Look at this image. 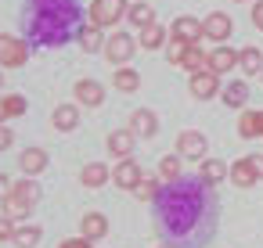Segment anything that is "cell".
Returning a JSON list of instances; mask_svg holds the SVG:
<instances>
[{
  "instance_id": "cell-1",
  "label": "cell",
  "mask_w": 263,
  "mask_h": 248,
  "mask_svg": "<svg viewBox=\"0 0 263 248\" xmlns=\"http://www.w3.org/2000/svg\"><path fill=\"white\" fill-rule=\"evenodd\" d=\"M152 205L166 248H202L216 230V198L202 176H180L166 183Z\"/></svg>"
},
{
  "instance_id": "cell-2",
  "label": "cell",
  "mask_w": 263,
  "mask_h": 248,
  "mask_svg": "<svg viewBox=\"0 0 263 248\" xmlns=\"http://www.w3.org/2000/svg\"><path fill=\"white\" fill-rule=\"evenodd\" d=\"M22 22L33 47H65L83 29V8L80 0H29Z\"/></svg>"
},
{
  "instance_id": "cell-3",
  "label": "cell",
  "mask_w": 263,
  "mask_h": 248,
  "mask_svg": "<svg viewBox=\"0 0 263 248\" xmlns=\"http://www.w3.org/2000/svg\"><path fill=\"white\" fill-rule=\"evenodd\" d=\"M36 201H40V183L33 176H22L18 183H11V194L4 201V216L8 219H26L36 209Z\"/></svg>"
},
{
  "instance_id": "cell-4",
  "label": "cell",
  "mask_w": 263,
  "mask_h": 248,
  "mask_svg": "<svg viewBox=\"0 0 263 248\" xmlns=\"http://www.w3.org/2000/svg\"><path fill=\"white\" fill-rule=\"evenodd\" d=\"M126 11H130L126 0H94V4H90V26H98V29H112L116 22L126 18Z\"/></svg>"
},
{
  "instance_id": "cell-5",
  "label": "cell",
  "mask_w": 263,
  "mask_h": 248,
  "mask_svg": "<svg viewBox=\"0 0 263 248\" xmlns=\"http://www.w3.org/2000/svg\"><path fill=\"white\" fill-rule=\"evenodd\" d=\"M26 61H29V44L18 40V36L0 33V65L4 69H22Z\"/></svg>"
},
{
  "instance_id": "cell-6",
  "label": "cell",
  "mask_w": 263,
  "mask_h": 248,
  "mask_svg": "<svg viewBox=\"0 0 263 248\" xmlns=\"http://www.w3.org/2000/svg\"><path fill=\"white\" fill-rule=\"evenodd\" d=\"M134 51H137V40H134L130 33H112V36L105 40V58H108L112 65H126V61L134 58Z\"/></svg>"
},
{
  "instance_id": "cell-7",
  "label": "cell",
  "mask_w": 263,
  "mask_h": 248,
  "mask_svg": "<svg viewBox=\"0 0 263 248\" xmlns=\"http://www.w3.org/2000/svg\"><path fill=\"white\" fill-rule=\"evenodd\" d=\"M187 90H191V97H195V101H213V97H216L223 87H220V76H216V72L202 69V72H191Z\"/></svg>"
},
{
  "instance_id": "cell-8",
  "label": "cell",
  "mask_w": 263,
  "mask_h": 248,
  "mask_svg": "<svg viewBox=\"0 0 263 248\" xmlns=\"http://www.w3.org/2000/svg\"><path fill=\"white\" fill-rule=\"evenodd\" d=\"M205 148H209V140H205V133H198V130H184V133L177 137V155H180V158L202 162V158H205Z\"/></svg>"
},
{
  "instance_id": "cell-9",
  "label": "cell",
  "mask_w": 263,
  "mask_h": 248,
  "mask_svg": "<svg viewBox=\"0 0 263 248\" xmlns=\"http://www.w3.org/2000/svg\"><path fill=\"white\" fill-rule=\"evenodd\" d=\"M202 33H205V40H213V44H227V36L234 33V22H231V15L213 11V15H205Z\"/></svg>"
},
{
  "instance_id": "cell-10",
  "label": "cell",
  "mask_w": 263,
  "mask_h": 248,
  "mask_svg": "<svg viewBox=\"0 0 263 248\" xmlns=\"http://www.w3.org/2000/svg\"><path fill=\"white\" fill-rule=\"evenodd\" d=\"M259 180H263V176H259V169H256L252 155H245V158H238V162L231 166V183H234V187L249 191V187H256Z\"/></svg>"
},
{
  "instance_id": "cell-11",
  "label": "cell",
  "mask_w": 263,
  "mask_h": 248,
  "mask_svg": "<svg viewBox=\"0 0 263 248\" xmlns=\"http://www.w3.org/2000/svg\"><path fill=\"white\" fill-rule=\"evenodd\" d=\"M170 36H173V40H184V44H198L205 33H202V22H198V18H191V15H180V18L170 26Z\"/></svg>"
},
{
  "instance_id": "cell-12",
  "label": "cell",
  "mask_w": 263,
  "mask_h": 248,
  "mask_svg": "<svg viewBox=\"0 0 263 248\" xmlns=\"http://www.w3.org/2000/svg\"><path fill=\"white\" fill-rule=\"evenodd\" d=\"M112 180H116L123 191H134V187L144 180V173H141V166H137L134 158H119V166L112 169Z\"/></svg>"
},
{
  "instance_id": "cell-13",
  "label": "cell",
  "mask_w": 263,
  "mask_h": 248,
  "mask_svg": "<svg viewBox=\"0 0 263 248\" xmlns=\"http://www.w3.org/2000/svg\"><path fill=\"white\" fill-rule=\"evenodd\" d=\"M234 65H238V51H234V47H223V44H220V47H213V51H209V72L227 76Z\"/></svg>"
},
{
  "instance_id": "cell-14",
  "label": "cell",
  "mask_w": 263,
  "mask_h": 248,
  "mask_svg": "<svg viewBox=\"0 0 263 248\" xmlns=\"http://www.w3.org/2000/svg\"><path fill=\"white\" fill-rule=\"evenodd\" d=\"M76 101H80L83 108H98V105L105 101V87H101L98 79H80V83H76Z\"/></svg>"
},
{
  "instance_id": "cell-15",
  "label": "cell",
  "mask_w": 263,
  "mask_h": 248,
  "mask_svg": "<svg viewBox=\"0 0 263 248\" xmlns=\"http://www.w3.org/2000/svg\"><path fill=\"white\" fill-rule=\"evenodd\" d=\"M134 144H137V133L134 130H112L108 133V151L116 155V158H130V151H134Z\"/></svg>"
},
{
  "instance_id": "cell-16",
  "label": "cell",
  "mask_w": 263,
  "mask_h": 248,
  "mask_svg": "<svg viewBox=\"0 0 263 248\" xmlns=\"http://www.w3.org/2000/svg\"><path fill=\"white\" fill-rule=\"evenodd\" d=\"M130 130H134L137 137H155V133H159V119H155V112H148V108L130 112Z\"/></svg>"
},
{
  "instance_id": "cell-17",
  "label": "cell",
  "mask_w": 263,
  "mask_h": 248,
  "mask_svg": "<svg viewBox=\"0 0 263 248\" xmlns=\"http://www.w3.org/2000/svg\"><path fill=\"white\" fill-rule=\"evenodd\" d=\"M108 234V219L101 216V212H87L83 219H80V237H87V241H101Z\"/></svg>"
},
{
  "instance_id": "cell-18",
  "label": "cell",
  "mask_w": 263,
  "mask_h": 248,
  "mask_svg": "<svg viewBox=\"0 0 263 248\" xmlns=\"http://www.w3.org/2000/svg\"><path fill=\"white\" fill-rule=\"evenodd\" d=\"M18 166H22L26 176H36V173L47 169V151H44V148H26V151L18 155Z\"/></svg>"
},
{
  "instance_id": "cell-19",
  "label": "cell",
  "mask_w": 263,
  "mask_h": 248,
  "mask_svg": "<svg viewBox=\"0 0 263 248\" xmlns=\"http://www.w3.org/2000/svg\"><path fill=\"white\" fill-rule=\"evenodd\" d=\"M198 176H202L209 187H216L220 180H227V176H231V166H227V162H220V158H202Z\"/></svg>"
},
{
  "instance_id": "cell-20",
  "label": "cell",
  "mask_w": 263,
  "mask_h": 248,
  "mask_svg": "<svg viewBox=\"0 0 263 248\" xmlns=\"http://www.w3.org/2000/svg\"><path fill=\"white\" fill-rule=\"evenodd\" d=\"M238 137H241V140L263 137V112H241V115H238Z\"/></svg>"
},
{
  "instance_id": "cell-21",
  "label": "cell",
  "mask_w": 263,
  "mask_h": 248,
  "mask_svg": "<svg viewBox=\"0 0 263 248\" xmlns=\"http://www.w3.org/2000/svg\"><path fill=\"white\" fill-rule=\"evenodd\" d=\"M220 97H223L227 108H245V101H249V83H245V79H231V83L220 90Z\"/></svg>"
},
{
  "instance_id": "cell-22",
  "label": "cell",
  "mask_w": 263,
  "mask_h": 248,
  "mask_svg": "<svg viewBox=\"0 0 263 248\" xmlns=\"http://www.w3.org/2000/svg\"><path fill=\"white\" fill-rule=\"evenodd\" d=\"M126 22L134 29H148V26H155V8L144 4V0H137V4H130V11H126Z\"/></svg>"
},
{
  "instance_id": "cell-23",
  "label": "cell",
  "mask_w": 263,
  "mask_h": 248,
  "mask_svg": "<svg viewBox=\"0 0 263 248\" xmlns=\"http://www.w3.org/2000/svg\"><path fill=\"white\" fill-rule=\"evenodd\" d=\"M51 122H54V130L69 133V130H76V126H80V108H76V105H58V108H54V115H51Z\"/></svg>"
},
{
  "instance_id": "cell-24",
  "label": "cell",
  "mask_w": 263,
  "mask_h": 248,
  "mask_svg": "<svg viewBox=\"0 0 263 248\" xmlns=\"http://www.w3.org/2000/svg\"><path fill=\"white\" fill-rule=\"evenodd\" d=\"M108 176H112V169H108L105 162H87V166H83V173H80L83 187H105V183H108Z\"/></svg>"
},
{
  "instance_id": "cell-25",
  "label": "cell",
  "mask_w": 263,
  "mask_h": 248,
  "mask_svg": "<svg viewBox=\"0 0 263 248\" xmlns=\"http://www.w3.org/2000/svg\"><path fill=\"white\" fill-rule=\"evenodd\" d=\"M238 65H241L245 76H259L263 72V51L259 47H241L238 51Z\"/></svg>"
},
{
  "instance_id": "cell-26",
  "label": "cell",
  "mask_w": 263,
  "mask_h": 248,
  "mask_svg": "<svg viewBox=\"0 0 263 248\" xmlns=\"http://www.w3.org/2000/svg\"><path fill=\"white\" fill-rule=\"evenodd\" d=\"M166 40H170V29H162L159 22L148 26V29H141V47H144V51H159Z\"/></svg>"
},
{
  "instance_id": "cell-27",
  "label": "cell",
  "mask_w": 263,
  "mask_h": 248,
  "mask_svg": "<svg viewBox=\"0 0 263 248\" xmlns=\"http://www.w3.org/2000/svg\"><path fill=\"white\" fill-rule=\"evenodd\" d=\"M80 44H83V51H87V54L105 51V36H101V29H98V26H83V29H80Z\"/></svg>"
},
{
  "instance_id": "cell-28",
  "label": "cell",
  "mask_w": 263,
  "mask_h": 248,
  "mask_svg": "<svg viewBox=\"0 0 263 248\" xmlns=\"http://www.w3.org/2000/svg\"><path fill=\"white\" fill-rule=\"evenodd\" d=\"M180 69H187V72H202V69H209V54H205L198 44H191L187 54H184V61H180Z\"/></svg>"
},
{
  "instance_id": "cell-29",
  "label": "cell",
  "mask_w": 263,
  "mask_h": 248,
  "mask_svg": "<svg viewBox=\"0 0 263 248\" xmlns=\"http://www.w3.org/2000/svg\"><path fill=\"white\" fill-rule=\"evenodd\" d=\"M112 87H116V90H123V94H134V90L141 87V76H137L134 69H126V65H119V72L112 76Z\"/></svg>"
},
{
  "instance_id": "cell-30",
  "label": "cell",
  "mask_w": 263,
  "mask_h": 248,
  "mask_svg": "<svg viewBox=\"0 0 263 248\" xmlns=\"http://www.w3.org/2000/svg\"><path fill=\"white\" fill-rule=\"evenodd\" d=\"M40 237H44V230L40 226H15V248H36L40 244Z\"/></svg>"
},
{
  "instance_id": "cell-31",
  "label": "cell",
  "mask_w": 263,
  "mask_h": 248,
  "mask_svg": "<svg viewBox=\"0 0 263 248\" xmlns=\"http://www.w3.org/2000/svg\"><path fill=\"white\" fill-rule=\"evenodd\" d=\"M159 176H162L166 183L180 180V155H162V162H159Z\"/></svg>"
},
{
  "instance_id": "cell-32",
  "label": "cell",
  "mask_w": 263,
  "mask_h": 248,
  "mask_svg": "<svg viewBox=\"0 0 263 248\" xmlns=\"http://www.w3.org/2000/svg\"><path fill=\"white\" fill-rule=\"evenodd\" d=\"M159 191H162V187H159V180H155V176H144V180L134 187V194H137L141 201H155V198H159Z\"/></svg>"
},
{
  "instance_id": "cell-33",
  "label": "cell",
  "mask_w": 263,
  "mask_h": 248,
  "mask_svg": "<svg viewBox=\"0 0 263 248\" xmlns=\"http://www.w3.org/2000/svg\"><path fill=\"white\" fill-rule=\"evenodd\" d=\"M187 47H191V44H184V40H173V36H170V47H166L170 65H180V61H184V54H187Z\"/></svg>"
},
{
  "instance_id": "cell-34",
  "label": "cell",
  "mask_w": 263,
  "mask_h": 248,
  "mask_svg": "<svg viewBox=\"0 0 263 248\" xmlns=\"http://www.w3.org/2000/svg\"><path fill=\"white\" fill-rule=\"evenodd\" d=\"M4 112H8V119L26 115V97H22V94H8V97H4Z\"/></svg>"
},
{
  "instance_id": "cell-35",
  "label": "cell",
  "mask_w": 263,
  "mask_h": 248,
  "mask_svg": "<svg viewBox=\"0 0 263 248\" xmlns=\"http://www.w3.org/2000/svg\"><path fill=\"white\" fill-rule=\"evenodd\" d=\"M11 144H15V133H11V130H8L4 122H0V151H8Z\"/></svg>"
},
{
  "instance_id": "cell-36",
  "label": "cell",
  "mask_w": 263,
  "mask_h": 248,
  "mask_svg": "<svg viewBox=\"0 0 263 248\" xmlns=\"http://www.w3.org/2000/svg\"><path fill=\"white\" fill-rule=\"evenodd\" d=\"M15 237V226H11V219L8 216H0V241H11Z\"/></svg>"
},
{
  "instance_id": "cell-37",
  "label": "cell",
  "mask_w": 263,
  "mask_h": 248,
  "mask_svg": "<svg viewBox=\"0 0 263 248\" xmlns=\"http://www.w3.org/2000/svg\"><path fill=\"white\" fill-rule=\"evenodd\" d=\"M252 26L263 33V0H256V4H252Z\"/></svg>"
},
{
  "instance_id": "cell-38",
  "label": "cell",
  "mask_w": 263,
  "mask_h": 248,
  "mask_svg": "<svg viewBox=\"0 0 263 248\" xmlns=\"http://www.w3.org/2000/svg\"><path fill=\"white\" fill-rule=\"evenodd\" d=\"M62 248H90V241L87 237H69V241H62Z\"/></svg>"
},
{
  "instance_id": "cell-39",
  "label": "cell",
  "mask_w": 263,
  "mask_h": 248,
  "mask_svg": "<svg viewBox=\"0 0 263 248\" xmlns=\"http://www.w3.org/2000/svg\"><path fill=\"white\" fill-rule=\"evenodd\" d=\"M8 194H11V180L0 176V201H8Z\"/></svg>"
},
{
  "instance_id": "cell-40",
  "label": "cell",
  "mask_w": 263,
  "mask_h": 248,
  "mask_svg": "<svg viewBox=\"0 0 263 248\" xmlns=\"http://www.w3.org/2000/svg\"><path fill=\"white\" fill-rule=\"evenodd\" d=\"M8 119V112H4V97H0V122H4Z\"/></svg>"
},
{
  "instance_id": "cell-41",
  "label": "cell",
  "mask_w": 263,
  "mask_h": 248,
  "mask_svg": "<svg viewBox=\"0 0 263 248\" xmlns=\"http://www.w3.org/2000/svg\"><path fill=\"white\" fill-rule=\"evenodd\" d=\"M0 87H4V76H0Z\"/></svg>"
},
{
  "instance_id": "cell-42",
  "label": "cell",
  "mask_w": 263,
  "mask_h": 248,
  "mask_svg": "<svg viewBox=\"0 0 263 248\" xmlns=\"http://www.w3.org/2000/svg\"><path fill=\"white\" fill-rule=\"evenodd\" d=\"M238 4H241V0H238Z\"/></svg>"
},
{
  "instance_id": "cell-43",
  "label": "cell",
  "mask_w": 263,
  "mask_h": 248,
  "mask_svg": "<svg viewBox=\"0 0 263 248\" xmlns=\"http://www.w3.org/2000/svg\"><path fill=\"white\" fill-rule=\"evenodd\" d=\"M259 76H263V72H259Z\"/></svg>"
}]
</instances>
